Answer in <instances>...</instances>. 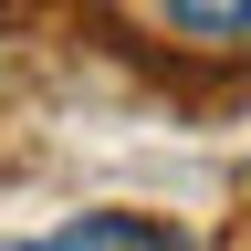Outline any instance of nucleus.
<instances>
[{"label":"nucleus","mask_w":251,"mask_h":251,"mask_svg":"<svg viewBox=\"0 0 251 251\" xmlns=\"http://www.w3.org/2000/svg\"><path fill=\"white\" fill-rule=\"evenodd\" d=\"M188 42H251V0H157Z\"/></svg>","instance_id":"nucleus-1"},{"label":"nucleus","mask_w":251,"mask_h":251,"mask_svg":"<svg viewBox=\"0 0 251 251\" xmlns=\"http://www.w3.org/2000/svg\"><path fill=\"white\" fill-rule=\"evenodd\" d=\"M0 251H94V230L74 220V230H52V241H0Z\"/></svg>","instance_id":"nucleus-2"}]
</instances>
